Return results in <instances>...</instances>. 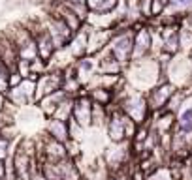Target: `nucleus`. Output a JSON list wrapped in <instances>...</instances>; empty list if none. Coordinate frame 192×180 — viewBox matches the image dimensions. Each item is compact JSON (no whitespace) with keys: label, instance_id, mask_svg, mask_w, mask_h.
I'll list each match as a JSON object with an SVG mask.
<instances>
[{"label":"nucleus","instance_id":"obj_4","mask_svg":"<svg viewBox=\"0 0 192 180\" xmlns=\"http://www.w3.org/2000/svg\"><path fill=\"white\" fill-rule=\"evenodd\" d=\"M49 131L53 133V137L55 139H59V141H64L66 137H68V126H66V122L64 120H60V118H53L51 122H49Z\"/></svg>","mask_w":192,"mask_h":180},{"label":"nucleus","instance_id":"obj_6","mask_svg":"<svg viewBox=\"0 0 192 180\" xmlns=\"http://www.w3.org/2000/svg\"><path fill=\"white\" fill-rule=\"evenodd\" d=\"M4 173V167H2V163H0V175H2Z\"/></svg>","mask_w":192,"mask_h":180},{"label":"nucleus","instance_id":"obj_3","mask_svg":"<svg viewBox=\"0 0 192 180\" xmlns=\"http://www.w3.org/2000/svg\"><path fill=\"white\" fill-rule=\"evenodd\" d=\"M151 47V32L147 28H141L134 34V58H141V56L149 51Z\"/></svg>","mask_w":192,"mask_h":180},{"label":"nucleus","instance_id":"obj_2","mask_svg":"<svg viewBox=\"0 0 192 180\" xmlns=\"http://www.w3.org/2000/svg\"><path fill=\"white\" fill-rule=\"evenodd\" d=\"M173 94H175V88L169 85V83H168V85H160V86H156L153 92H151V99H149V103H151L153 109L162 107V105L168 103L169 98H172Z\"/></svg>","mask_w":192,"mask_h":180},{"label":"nucleus","instance_id":"obj_1","mask_svg":"<svg viewBox=\"0 0 192 180\" xmlns=\"http://www.w3.org/2000/svg\"><path fill=\"white\" fill-rule=\"evenodd\" d=\"M74 120H77L79 124L87 126L89 120L92 118V103H90L89 98H77L74 101V111H72Z\"/></svg>","mask_w":192,"mask_h":180},{"label":"nucleus","instance_id":"obj_5","mask_svg":"<svg viewBox=\"0 0 192 180\" xmlns=\"http://www.w3.org/2000/svg\"><path fill=\"white\" fill-rule=\"evenodd\" d=\"M2 105H4V98H2V94H0V109H2Z\"/></svg>","mask_w":192,"mask_h":180}]
</instances>
